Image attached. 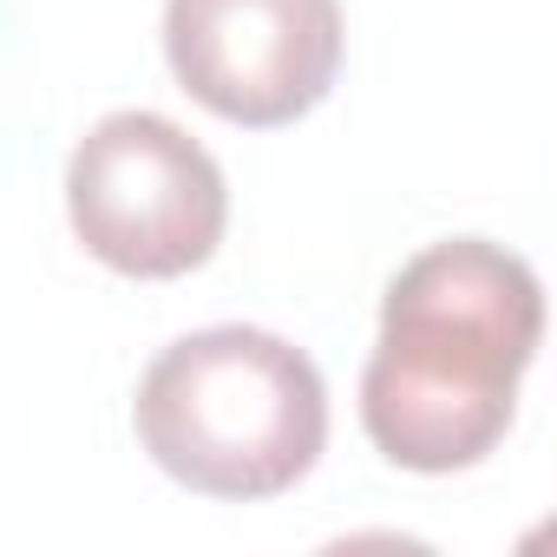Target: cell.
Segmentation results:
<instances>
[{
	"label": "cell",
	"mask_w": 557,
	"mask_h": 557,
	"mask_svg": "<svg viewBox=\"0 0 557 557\" xmlns=\"http://www.w3.org/2000/svg\"><path fill=\"white\" fill-rule=\"evenodd\" d=\"M544 335V289L524 256L453 236L420 249L381 302V342L361 374V426L407 472L479 466L518 407Z\"/></svg>",
	"instance_id": "1"
},
{
	"label": "cell",
	"mask_w": 557,
	"mask_h": 557,
	"mask_svg": "<svg viewBox=\"0 0 557 557\" xmlns=\"http://www.w3.org/2000/svg\"><path fill=\"white\" fill-rule=\"evenodd\" d=\"M145 453L203 498H275L329 446L315 361L269 329H197L171 342L132 400Z\"/></svg>",
	"instance_id": "2"
},
{
	"label": "cell",
	"mask_w": 557,
	"mask_h": 557,
	"mask_svg": "<svg viewBox=\"0 0 557 557\" xmlns=\"http://www.w3.org/2000/svg\"><path fill=\"white\" fill-rule=\"evenodd\" d=\"M66 210L79 243L138 283L190 275L216 256L230 190L216 158L164 112L99 119L66 164Z\"/></svg>",
	"instance_id": "3"
},
{
	"label": "cell",
	"mask_w": 557,
	"mask_h": 557,
	"mask_svg": "<svg viewBox=\"0 0 557 557\" xmlns=\"http://www.w3.org/2000/svg\"><path fill=\"white\" fill-rule=\"evenodd\" d=\"M164 53L216 119L296 125L342 73V0H164Z\"/></svg>",
	"instance_id": "4"
}]
</instances>
